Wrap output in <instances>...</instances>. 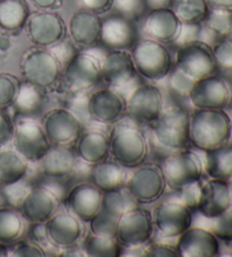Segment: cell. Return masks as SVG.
Here are the masks:
<instances>
[{
    "instance_id": "6da1fadb",
    "label": "cell",
    "mask_w": 232,
    "mask_h": 257,
    "mask_svg": "<svg viewBox=\"0 0 232 257\" xmlns=\"http://www.w3.org/2000/svg\"><path fill=\"white\" fill-rule=\"evenodd\" d=\"M232 136V120L224 109H195L190 113V145L202 152L227 143Z\"/></svg>"
},
{
    "instance_id": "7a4b0ae2",
    "label": "cell",
    "mask_w": 232,
    "mask_h": 257,
    "mask_svg": "<svg viewBox=\"0 0 232 257\" xmlns=\"http://www.w3.org/2000/svg\"><path fill=\"white\" fill-rule=\"evenodd\" d=\"M110 156L126 169H134L146 161L150 145L144 133L133 125H117L110 133Z\"/></svg>"
},
{
    "instance_id": "3957f363",
    "label": "cell",
    "mask_w": 232,
    "mask_h": 257,
    "mask_svg": "<svg viewBox=\"0 0 232 257\" xmlns=\"http://www.w3.org/2000/svg\"><path fill=\"white\" fill-rule=\"evenodd\" d=\"M20 69L24 82L47 91L59 82L62 67L49 48L32 47L24 51Z\"/></svg>"
},
{
    "instance_id": "277c9868",
    "label": "cell",
    "mask_w": 232,
    "mask_h": 257,
    "mask_svg": "<svg viewBox=\"0 0 232 257\" xmlns=\"http://www.w3.org/2000/svg\"><path fill=\"white\" fill-rule=\"evenodd\" d=\"M137 74L151 82L166 78L172 69V57L166 44L149 38L138 40L131 49Z\"/></svg>"
},
{
    "instance_id": "5b68a950",
    "label": "cell",
    "mask_w": 232,
    "mask_h": 257,
    "mask_svg": "<svg viewBox=\"0 0 232 257\" xmlns=\"http://www.w3.org/2000/svg\"><path fill=\"white\" fill-rule=\"evenodd\" d=\"M152 125L154 139L158 143L170 151H180L189 148L190 114L180 107L164 109L161 116Z\"/></svg>"
},
{
    "instance_id": "8992f818",
    "label": "cell",
    "mask_w": 232,
    "mask_h": 257,
    "mask_svg": "<svg viewBox=\"0 0 232 257\" xmlns=\"http://www.w3.org/2000/svg\"><path fill=\"white\" fill-rule=\"evenodd\" d=\"M167 187L162 166L155 162H144L134 168L125 185L129 195L140 205L159 201L166 193Z\"/></svg>"
},
{
    "instance_id": "52a82bcc",
    "label": "cell",
    "mask_w": 232,
    "mask_h": 257,
    "mask_svg": "<svg viewBox=\"0 0 232 257\" xmlns=\"http://www.w3.org/2000/svg\"><path fill=\"white\" fill-rule=\"evenodd\" d=\"M175 67L193 81L216 75L218 72L212 46L200 40L181 44L176 55Z\"/></svg>"
},
{
    "instance_id": "ba28073f",
    "label": "cell",
    "mask_w": 232,
    "mask_h": 257,
    "mask_svg": "<svg viewBox=\"0 0 232 257\" xmlns=\"http://www.w3.org/2000/svg\"><path fill=\"white\" fill-rule=\"evenodd\" d=\"M162 170L168 187L180 190L186 186L202 180L204 165L197 153L186 149L173 151L164 160Z\"/></svg>"
},
{
    "instance_id": "9c48e42d",
    "label": "cell",
    "mask_w": 232,
    "mask_h": 257,
    "mask_svg": "<svg viewBox=\"0 0 232 257\" xmlns=\"http://www.w3.org/2000/svg\"><path fill=\"white\" fill-rule=\"evenodd\" d=\"M61 77L67 90L75 94L88 92L102 82L101 60L88 52H77L62 68Z\"/></svg>"
},
{
    "instance_id": "30bf717a",
    "label": "cell",
    "mask_w": 232,
    "mask_h": 257,
    "mask_svg": "<svg viewBox=\"0 0 232 257\" xmlns=\"http://www.w3.org/2000/svg\"><path fill=\"white\" fill-rule=\"evenodd\" d=\"M153 232L151 211L143 206H132L127 207L119 218L115 238L123 247L135 248L149 242Z\"/></svg>"
},
{
    "instance_id": "8fae6325",
    "label": "cell",
    "mask_w": 232,
    "mask_h": 257,
    "mask_svg": "<svg viewBox=\"0 0 232 257\" xmlns=\"http://www.w3.org/2000/svg\"><path fill=\"white\" fill-rule=\"evenodd\" d=\"M12 143L16 152L33 163L41 161L51 148L41 123L32 118H21L14 123Z\"/></svg>"
},
{
    "instance_id": "7c38bea8",
    "label": "cell",
    "mask_w": 232,
    "mask_h": 257,
    "mask_svg": "<svg viewBox=\"0 0 232 257\" xmlns=\"http://www.w3.org/2000/svg\"><path fill=\"white\" fill-rule=\"evenodd\" d=\"M25 31L34 46L50 48L66 37L67 28L62 17L55 11L30 13Z\"/></svg>"
},
{
    "instance_id": "4fadbf2b",
    "label": "cell",
    "mask_w": 232,
    "mask_h": 257,
    "mask_svg": "<svg viewBox=\"0 0 232 257\" xmlns=\"http://www.w3.org/2000/svg\"><path fill=\"white\" fill-rule=\"evenodd\" d=\"M40 123L51 145H70L82 131V122L77 114L62 107L44 112Z\"/></svg>"
},
{
    "instance_id": "5bb4252c",
    "label": "cell",
    "mask_w": 232,
    "mask_h": 257,
    "mask_svg": "<svg viewBox=\"0 0 232 257\" xmlns=\"http://www.w3.org/2000/svg\"><path fill=\"white\" fill-rule=\"evenodd\" d=\"M60 209V198L48 187L31 188L21 197L17 210L25 221L32 224H44Z\"/></svg>"
},
{
    "instance_id": "9a60e30c",
    "label": "cell",
    "mask_w": 232,
    "mask_h": 257,
    "mask_svg": "<svg viewBox=\"0 0 232 257\" xmlns=\"http://www.w3.org/2000/svg\"><path fill=\"white\" fill-rule=\"evenodd\" d=\"M43 225L48 242L59 249H73L85 236L84 222L69 211H58Z\"/></svg>"
},
{
    "instance_id": "2e32d148",
    "label": "cell",
    "mask_w": 232,
    "mask_h": 257,
    "mask_svg": "<svg viewBox=\"0 0 232 257\" xmlns=\"http://www.w3.org/2000/svg\"><path fill=\"white\" fill-rule=\"evenodd\" d=\"M164 110L161 90L153 84H142L132 91L127 99L126 113L134 120L153 123Z\"/></svg>"
},
{
    "instance_id": "e0dca14e",
    "label": "cell",
    "mask_w": 232,
    "mask_h": 257,
    "mask_svg": "<svg viewBox=\"0 0 232 257\" xmlns=\"http://www.w3.org/2000/svg\"><path fill=\"white\" fill-rule=\"evenodd\" d=\"M232 95L231 86L217 75L195 81L188 93V100L195 109H225Z\"/></svg>"
},
{
    "instance_id": "ac0fdd59",
    "label": "cell",
    "mask_w": 232,
    "mask_h": 257,
    "mask_svg": "<svg viewBox=\"0 0 232 257\" xmlns=\"http://www.w3.org/2000/svg\"><path fill=\"white\" fill-rule=\"evenodd\" d=\"M127 100L112 87L100 88L92 93L86 102L88 117L96 122L112 125L124 119Z\"/></svg>"
},
{
    "instance_id": "d6986e66",
    "label": "cell",
    "mask_w": 232,
    "mask_h": 257,
    "mask_svg": "<svg viewBox=\"0 0 232 257\" xmlns=\"http://www.w3.org/2000/svg\"><path fill=\"white\" fill-rule=\"evenodd\" d=\"M152 219L162 237L177 238L193 225V212L179 201H168L155 207Z\"/></svg>"
},
{
    "instance_id": "ffe728a7",
    "label": "cell",
    "mask_w": 232,
    "mask_h": 257,
    "mask_svg": "<svg viewBox=\"0 0 232 257\" xmlns=\"http://www.w3.org/2000/svg\"><path fill=\"white\" fill-rule=\"evenodd\" d=\"M138 40L136 22L115 13L102 20L100 43L109 50H131Z\"/></svg>"
},
{
    "instance_id": "44dd1931",
    "label": "cell",
    "mask_w": 232,
    "mask_h": 257,
    "mask_svg": "<svg viewBox=\"0 0 232 257\" xmlns=\"http://www.w3.org/2000/svg\"><path fill=\"white\" fill-rule=\"evenodd\" d=\"M181 30L182 23L170 7L150 10L144 16L143 32L147 38L158 42L176 43Z\"/></svg>"
},
{
    "instance_id": "7402d4cb",
    "label": "cell",
    "mask_w": 232,
    "mask_h": 257,
    "mask_svg": "<svg viewBox=\"0 0 232 257\" xmlns=\"http://www.w3.org/2000/svg\"><path fill=\"white\" fill-rule=\"evenodd\" d=\"M137 75L129 50H109L101 60V79L108 87L127 86Z\"/></svg>"
},
{
    "instance_id": "603a6c76",
    "label": "cell",
    "mask_w": 232,
    "mask_h": 257,
    "mask_svg": "<svg viewBox=\"0 0 232 257\" xmlns=\"http://www.w3.org/2000/svg\"><path fill=\"white\" fill-rule=\"evenodd\" d=\"M177 238L176 247L180 257H216L221 255L220 240L208 229L191 225Z\"/></svg>"
},
{
    "instance_id": "cb8c5ba5",
    "label": "cell",
    "mask_w": 232,
    "mask_h": 257,
    "mask_svg": "<svg viewBox=\"0 0 232 257\" xmlns=\"http://www.w3.org/2000/svg\"><path fill=\"white\" fill-rule=\"evenodd\" d=\"M103 192L93 185L91 181H84L73 186L66 196L68 211L88 223L99 212L102 203Z\"/></svg>"
},
{
    "instance_id": "d4e9b609",
    "label": "cell",
    "mask_w": 232,
    "mask_h": 257,
    "mask_svg": "<svg viewBox=\"0 0 232 257\" xmlns=\"http://www.w3.org/2000/svg\"><path fill=\"white\" fill-rule=\"evenodd\" d=\"M126 209V199L123 195V190L103 193L99 212L88 222L90 231L102 236L115 237L119 218Z\"/></svg>"
},
{
    "instance_id": "484cf974",
    "label": "cell",
    "mask_w": 232,
    "mask_h": 257,
    "mask_svg": "<svg viewBox=\"0 0 232 257\" xmlns=\"http://www.w3.org/2000/svg\"><path fill=\"white\" fill-rule=\"evenodd\" d=\"M230 206H232V201L226 180L209 178L200 186L196 211L204 218L209 220L216 218Z\"/></svg>"
},
{
    "instance_id": "4316f807",
    "label": "cell",
    "mask_w": 232,
    "mask_h": 257,
    "mask_svg": "<svg viewBox=\"0 0 232 257\" xmlns=\"http://www.w3.org/2000/svg\"><path fill=\"white\" fill-rule=\"evenodd\" d=\"M102 19L95 13L81 10L71 15L68 24L70 39L79 48H93L100 43Z\"/></svg>"
},
{
    "instance_id": "83f0119b",
    "label": "cell",
    "mask_w": 232,
    "mask_h": 257,
    "mask_svg": "<svg viewBox=\"0 0 232 257\" xmlns=\"http://www.w3.org/2000/svg\"><path fill=\"white\" fill-rule=\"evenodd\" d=\"M76 158L86 165H96L110 156L109 137L100 131H86L75 141Z\"/></svg>"
},
{
    "instance_id": "f1b7e54d",
    "label": "cell",
    "mask_w": 232,
    "mask_h": 257,
    "mask_svg": "<svg viewBox=\"0 0 232 257\" xmlns=\"http://www.w3.org/2000/svg\"><path fill=\"white\" fill-rule=\"evenodd\" d=\"M42 174L52 179L69 176L76 166L75 151L69 145H51L46 156L40 161Z\"/></svg>"
},
{
    "instance_id": "f546056e",
    "label": "cell",
    "mask_w": 232,
    "mask_h": 257,
    "mask_svg": "<svg viewBox=\"0 0 232 257\" xmlns=\"http://www.w3.org/2000/svg\"><path fill=\"white\" fill-rule=\"evenodd\" d=\"M128 178L127 169L117 161L105 160L93 165L90 171V181L101 192L123 190Z\"/></svg>"
},
{
    "instance_id": "4dcf8cb0",
    "label": "cell",
    "mask_w": 232,
    "mask_h": 257,
    "mask_svg": "<svg viewBox=\"0 0 232 257\" xmlns=\"http://www.w3.org/2000/svg\"><path fill=\"white\" fill-rule=\"evenodd\" d=\"M29 172V161L15 150H0V186L12 187L21 183Z\"/></svg>"
},
{
    "instance_id": "1f68e13d",
    "label": "cell",
    "mask_w": 232,
    "mask_h": 257,
    "mask_svg": "<svg viewBox=\"0 0 232 257\" xmlns=\"http://www.w3.org/2000/svg\"><path fill=\"white\" fill-rule=\"evenodd\" d=\"M46 102L44 91L28 82H21L20 91L13 104L15 113L22 118H32L42 116V109Z\"/></svg>"
},
{
    "instance_id": "d6a6232c",
    "label": "cell",
    "mask_w": 232,
    "mask_h": 257,
    "mask_svg": "<svg viewBox=\"0 0 232 257\" xmlns=\"http://www.w3.org/2000/svg\"><path fill=\"white\" fill-rule=\"evenodd\" d=\"M204 171L209 178L227 180L232 176V143L205 152Z\"/></svg>"
},
{
    "instance_id": "836d02e7",
    "label": "cell",
    "mask_w": 232,
    "mask_h": 257,
    "mask_svg": "<svg viewBox=\"0 0 232 257\" xmlns=\"http://www.w3.org/2000/svg\"><path fill=\"white\" fill-rule=\"evenodd\" d=\"M30 15L26 0H0V29L19 33L25 28Z\"/></svg>"
},
{
    "instance_id": "e575fe53",
    "label": "cell",
    "mask_w": 232,
    "mask_h": 257,
    "mask_svg": "<svg viewBox=\"0 0 232 257\" xmlns=\"http://www.w3.org/2000/svg\"><path fill=\"white\" fill-rule=\"evenodd\" d=\"M25 220L17 207L0 206V242L11 246L23 237Z\"/></svg>"
},
{
    "instance_id": "d590c367",
    "label": "cell",
    "mask_w": 232,
    "mask_h": 257,
    "mask_svg": "<svg viewBox=\"0 0 232 257\" xmlns=\"http://www.w3.org/2000/svg\"><path fill=\"white\" fill-rule=\"evenodd\" d=\"M84 255L88 257H119L123 254V246L115 237L102 236L90 231L84 236Z\"/></svg>"
},
{
    "instance_id": "8d00e7d4",
    "label": "cell",
    "mask_w": 232,
    "mask_h": 257,
    "mask_svg": "<svg viewBox=\"0 0 232 257\" xmlns=\"http://www.w3.org/2000/svg\"><path fill=\"white\" fill-rule=\"evenodd\" d=\"M170 8L185 25L202 24L209 11L206 0H172Z\"/></svg>"
},
{
    "instance_id": "74e56055",
    "label": "cell",
    "mask_w": 232,
    "mask_h": 257,
    "mask_svg": "<svg viewBox=\"0 0 232 257\" xmlns=\"http://www.w3.org/2000/svg\"><path fill=\"white\" fill-rule=\"evenodd\" d=\"M203 28L213 34L217 40L232 34V12L209 8Z\"/></svg>"
},
{
    "instance_id": "f35d334b",
    "label": "cell",
    "mask_w": 232,
    "mask_h": 257,
    "mask_svg": "<svg viewBox=\"0 0 232 257\" xmlns=\"http://www.w3.org/2000/svg\"><path fill=\"white\" fill-rule=\"evenodd\" d=\"M111 10L134 22L142 20L150 11L146 0H112Z\"/></svg>"
},
{
    "instance_id": "ab89813d",
    "label": "cell",
    "mask_w": 232,
    "mask_h": 257,
    "mask_svg": "<svg viewBox=\"0 0 232 257\" xmlns=\"http://www.w3.org/2000/svg\"><path fill=\"white\" fill-rule=\"evenodd\" d=\"M21 81L15 75L0 73V110L13 107L19 94Z\"/></svg>"
},
{
    "instance_id": "60d3db41",
    "label": "cell",
    "mask_w": 232,
    "mask_h": 257,
    "mask_svg": "<svg viewBox=\"0 0 232 257\" xmlns=\"http://www.w3.org/2000/svg\"><path fill=\"white\" fill-rule=\"evenodd\" d=\"M212 49L218 70L232 72V34L218 39Z\"/></svg>"
},
{
    "instance_id": "b9f144b4",
    "label": "cell",
    "mask_w": 232,
    "mask_h": 257,
    "mask_svg": "<svg viewBox=\"0 0 232 257\" xmlns=\"http://www.w3.org/2000/svg\"><path fill=\"white\" fill-rule=\"evenodd\" d=\"M211 223V231L215 234L218 240L226 243L232 242V206L223 212L216 218H213Z\"/></svg>"
},
{
    "instance_id": "7bdbcfd3",
    "label": "cell",
    "mask_w": 232,
    "mask_h": 257,
    "mask_svg": "<svg viewBox=\"0 0 232 257\" xmlns=\"http://www.w3.org/2000/svg\"><path fill=\"white\" fill-rule=\"evenodd\" d=\"M10 256L13 257H44L47 256L44 248L38 241L30 239H20L13 243L10 249Z\"/></svg>"
},
{
    "instance_id": "ee69618b",
    "label": "cell",
    "mask_w": 232,
    "mask_h": 257,
    "mask_svg": "<svg viewBox=\"0 0 232 257\" xmlns=\"http://www.w3.org/2000/svg\"><path fill=\"white\" fill-rule=\"evenodd\" d=\"M49 49H50V51L55 55L57 60L59 61L62 68L69 63L70 59L73 58L77 52H79L77 46L73 42V40L67 39L66 37L62 39L61 41L56 43L55 46H52Z\"/></svg>"
},
{
    "instance_id": "f6af8a7d",
    "label": "cell",
    "mask_w": 232,
    "mask_h": 257,
    "mask_svg": "<svg viewBox=\"0 0 232 257\" xmlns=\"http://www.w3.org/2000/svg\"><path fill=\"white\" fill-rule=\"evenodd\" d=\"M200 186H202V180L196 181L194 184H190L186 186L180 190H178L180 194V201L184 205H186L188 209L193 212L197 209V204L200 195Z\"/></svg>"
},
{
    "instance_id": "bcb514c9",
    "label": "cell",
    "mask_w": 232,
    "mask_h": 257,
    "mask_svg": "<svg viewBox=\"0 0 232 257\" xmlns=\"http://www.w3.org/2000/svg\"><path fill=\"white\" fill-rule=\"evenodd\" d=\"M170 75V79H169V84L173 91L177 92L178 94L181 95H188L191 86L195 81L187 77L185 74H182L179 69H171V72L169 73Z\"/></svg>"
},
{
    "instance_id": "7dc6e473",
    "label": "cell",
    "mask_w": 232,
    "mask_h": 257,
    "mask_svg": "<svg viewBox=\"0 0 232 257\" xmlns=\"http://www.w3.org/2000/svg\"><path fill=\"white\" fill-rule=\"evenodd\" d=\"M142 255L144 257H180L176 245L162 242L151 243Z\"/></svg>"
},
{
    "instance_id": "c3c4849f",
    "label": "cell",
    "mask_w": 232,
    "mask_h": 257,
    "mask_svg": "<svg viewBox=\"0 0 232 257\" xmlns=\"http://www.w3.org/2000/svg\"><path fill=\"white\" fill-rule=\"evenodd\" d=\"M14 135V122L6 112L0 110V149L12 142Z\"/></svg>"
},
{
    "instance_id": "681fc988",
    "label": "cell",
    "mask_w": 232,
    "mask_h": 257,
    "mask_svg": "<svg viewBox=\"0 0 232 257\" xmlns=\"http://www.w3.org/2000/svg\"><path fill=\"white\" fill-rule=\"evenodd\" d=\"M81 8L100 15L111 10L112 0H77Z\"/></svg>"
},
{
    "instance_id": "f907efd6",
    "label": "cell",
    "mask_w": 232,
    "mask_h": 257,
    "mask_svg": "<svg viewBox=\"0 0 232 257\" xmlns=\"http://www.w3.org/2000/svg\"><path fill=\"white\" fill-rule=\"evenodd\" d=\"M31 3L40 11H56L62 6L64 0H31Z\"/></svg>"
},
{
    "instance_id": "816d5d0a",
    "label": "cell",
    "mask_w": 232,
    "mask_h": 257,
    "mask_svg": "<svg viewBox=\"0 0 232 257\" xmlns=\"http://www.w3.org/2000/svg\"><path fill=\"white\" fill-rule=\"evenodd\" d=\"M209 8L232 12V0H206Z\"/></svg>"
},
{
    "instance_id": "f5cc1de1",
    "label": "cell",
    "mask_w": 232,
    "mask_h": 257,
    "mask_svg": "<svg viewBox=\"0 0 232 257\" xmlns=\"http://www.w3.org/2000/svg\"><path fill=\"white\" fill-rule=\"evenodd\" d=\"M149 10H155V8H166L170 7L172 0H146Z\"/></svg>"
},
{
    "instance_id": "db71d44e",
    "label": "cell",
    "mask_w": 232,
    "mask_h": 257,
    "mask_svg": "<svg viewBox=\"0 0 232 257\" xmlns=\"http://www.w3.org/2000/svg\"><path fill=\"white\" fill-rule=\"evenodd\" d=\"M10 256V247L5 243L0 242V257H7Z\"/></svg>"
},
{
    "instance_id": "11a10c76",
    "label": "cell",
    "mask_w": 232,
    "mask_h": 257,
    "mask_svg": "<svg viewBox=\"0 0 232 257\" xmlns=\"http://www.w3.org/2000/svg\"><path fill=\"white\" fill-rule=\"evenodd\" d=\"M226 184H227V188H229V193H230V196H231V201H232V176L230 177L229 179L226 180Z\"/></svg>"
},
{
    "instance_id": "9f6ffc18",
    "label": "cell",
    "mask_w": 232,
    "mask_h": 257,
    "mask_svg": "<svg viewBox=\"0 0 232 257\" xmlns=\"http://www.w3.org/2000/svg\"><path fill=\"white\" fill-rule=\"evenodd\" d=\"M229 107H230L231 111H232V95H231V99H230V102H229Z\"/></svg>"
},
{
    "instance_id": "6f0895ef",
    "label": "cell",
    "mask_w": 232,
    "mask_h": 257,
    "mask_svg": "<svg viewBox=\"0 0 232 257\" xmlns=\"http://www.w3.org/2000/svg\"><path fill=\"white\" fill-rule=\"evenodd\" d=\"M231 83H232V74H231Z\"/></svg>"
},
{
    "instance_id": "680465c9",
    "label": "cell",
    "mask_w": 232,
    "mask_h": 257,
    "mask_svg": "<svg viewBox=\"0 0 232 257\" xmlns=\"http://www.w3.org/2000/svg\"><path fill=\"white\" fill-rule=\"evenodd\" d=\"M231 139H232V136H231Z\"/></svg>"
}]
</instances>
